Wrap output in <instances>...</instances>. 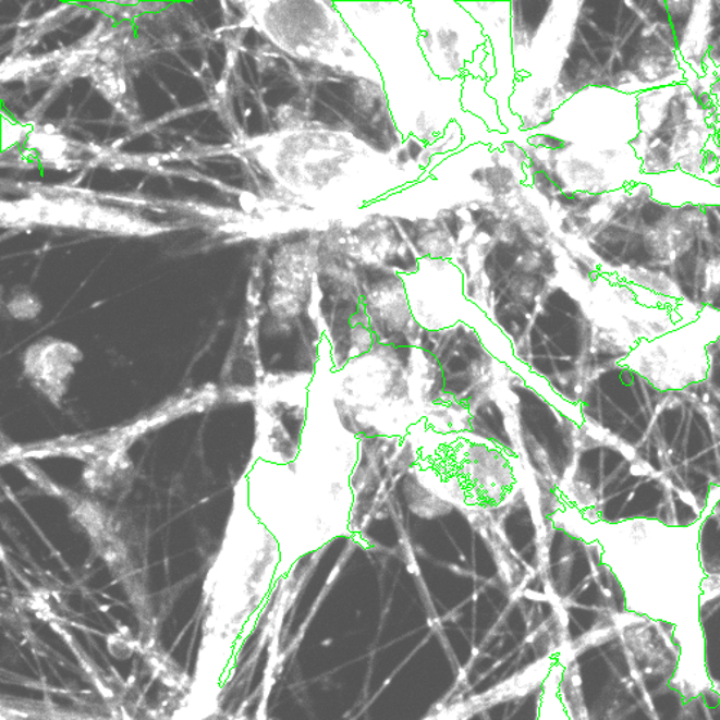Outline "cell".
<instances>
[{
    "mask_svg": "<svg viewBox=\"0 0 720 720\" xmlns=\"http://www.w3.org/2000/svg\"><path fill=\"white\" fill-rule=\"evenodd\" d=\"M570 490L589 523H621L648 518L669 526H692L706 508L636 447L599 437L581 424Z\"/></svg>",
    "mask_w": 720,
    "mask_h": 720,
    "instance_id": "cell-1",
    "label": "cell"
},
{
    "mask_svg": "<svg viewBox=\"0 0 720 720\" xmlns=\"http://www.w3.org/2000/svg\"><path fill=\"white\" fill-rule=\"evenodd\" d=\"M603 562L619 576L632 607L650 603L651 594L700 599L706 578L701 565L700 522L669 526L648 518L591 523Z\"/></svg>",
    "mask_w": 720,
    "mask_h": 720,
    "instance_id": "cell-2",
    "label": "cell"
},
{
    "mask_svg": "<svg viewBox=\"0 0 720 720\" xmlns=\"http://www.w3.org/2000/svg\"><path fill=\"white\" fill-rule=\"evenodd\" d=\"M668 392L624 366L595 375L583 396V424L599 437L636 447L646 441Z\"/></svg>",
    "mask_w": 720,
    "mask_h": 720,
    "instance_id": "cell-3",
    "label": "cell"
},
{
    "mask_svg": "<svg viewBox=\"0 0 720 720\" xmlns=\"http://www.w3.org/2000/svg\"><path fill=\"white\" fill-rule=\"evenodd\" d=\"M704 319L680 326L663 337L643 340L621 366L663 392L684 391L704 383L710 370L709 347L720 339V326L705 328Z\"/></svg>",
    "mask_w": 720,
    "mask_h": 720,
    "instance_id": "cell-4",
    "label": "cell"
},
{
    "mask_svg": "<svg viewBox=\"0 0 720 720\" xmlns=\"http://www.w3.org/2000/svg\"><path fill=\"white\" fill-rule=\"evenodd\" d=\"M699 547L706 575H720V487L710 493L700 521Z\"/></svg>",
    "mask_w": 720,
    "mask_h": 720,
    "instance_id": "cell-5",
    "label": "cell"
},
{
    "mask_svg": "<svg viewBox=\"0 0 720 720\" xmlns=\"http://www.w3.org/2000/svg\"><path fill=\"white\" fill-rule=\"evenodd\" d=\"M536 720H570L566 708L559 696L557 674L552 673L544 686L539 701L538 719Z\"/></svg>",
    "mask_w": 720,
    "mask_h": 720,
    "instance_id": "cell-6",
    "label": "cell"
}]
</instances>
